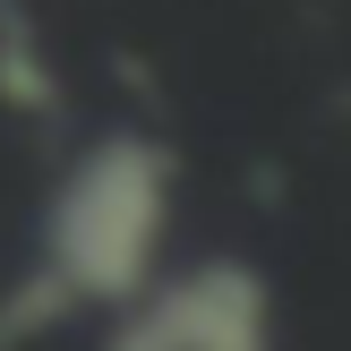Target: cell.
Instances as JSON below:
<instances>
[{"mask_svg": "<svg viewBox=\"0 0 351 351\" xmlns=\"http://www.w3.org/2000/svg\"><path fill=\"white\" fill-rule=\"evenodd\" d=\"M154 249V180L146 171L95 163L51 215V257L77 291H129Z\"/></svg>", "mask_w": 351, "mask_h": 351, "instance_id": "cell-1", "label": "cell"}]
</instances>
